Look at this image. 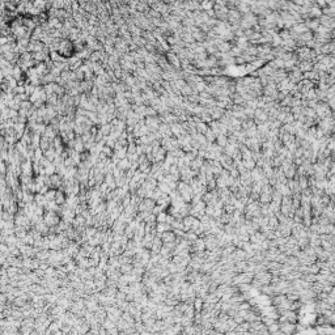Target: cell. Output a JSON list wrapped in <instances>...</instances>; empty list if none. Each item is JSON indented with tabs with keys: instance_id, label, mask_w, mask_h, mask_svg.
Listing matches in <instances>:
<instances>
[{
	"instance_id": "7a4b0ae2",
	"label": "cell",
	"mask_w": 335,
	"mask_h": 335,
	"mask_svg": "<svg viewBox=\"0 0 335 335\" xmlns=\"http://www.w3.org/2000/svg\"><path fill=\"white\" fill-rule=\"evenodd\" d=\"M194 308H195V310H202V308H203V298H197Z\"/></svg>"
},
{
	"instance_id": "6da1fadb",
	"label": "cell",
	"mask_w": 335,
	"mask_h": 335,
	"mask_svg": "<svg viewBox=\"0 0 335 335\" xmlns=\"http://www.w3.org/2000/svg\"><path fill=\"white\" fill-rule=\"evenodd\" d=\"M162 239H164V242H174L176 241V235H174L173 232H170V230H168L166 233H164L162 235Z\"/></svg>"
}]
</instances>
